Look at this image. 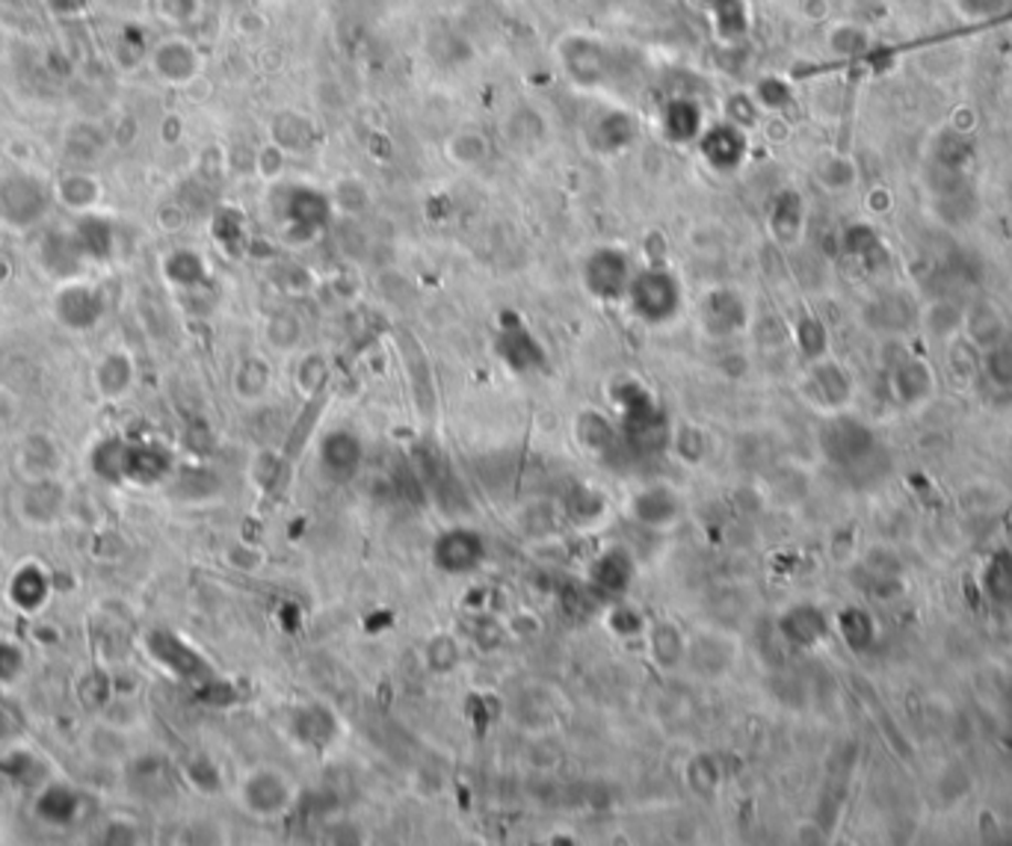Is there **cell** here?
Masks as SVG:
<instances>
[{"mask_svg": "<svg viewBox=\"0 0 1012 846\" xmlns=\"http://www.w3.org/2000/svg\"><path fill=\"white\" fill-rule=\"evenodd\" d=\"M953 7H957L959 15H966V19H992L998 12L1006 7V0H953Z\"/></svg>", "mask_w": 1012, "mask_h": 846, "instance_id": "32", "label": "cell"}, {"mask_svg": "<svg viewBox=\"0 0 1012 846\" xmlns=\"http://www.w3.org/2000/svg\"><path fill=\"white\" fill-rule=\"evenodd\" d=\"M649 652L657 660V666L663 669H672L675 663L684 657V639L678 634V627L670 625V622H657V625L649 631Z\"/></svg>", "mask_w": 1012, "mask_h": 846, "instance_id": "23", "label": "cell"}, {"mask_svg": "<svg viewBox=\"0 0 1012 846\" xmlns=\"http://www.w3.org/2000/svg\"><path fill=\"white\" fill-rule=\"evenodd\" d=\"M578 438L587 444V447H592V451H601V447H608L610 438H613V430H610V423L604 421V417L587 412L580 414Z\"/></svg>", "mask_w": 1012, "mask_h": 846, "instance_id": "28", "label": "cell"}, {"mask_svg": "<svg viewBox=\"0 0 1012 846\" xmlns=\"http://www.w3.org/2000/svg\"><path fill=\"white\" fill-rule=\"evenodd\" d=\"M675 453L682 456L684 462H699L705 456V435L696 430V426H682L678 433H675Z\"/></svg>", "mask_w": 1012, "mask_h": 846, "instance_id": "31", "label": "cell"}, {"mask_svg": "<svg viewBox=\"0 0 1012 846\" xmlns=\"http://www.w3.org/2000/svg\"><path fill=\"white\" fill-rule=\"evenodd\" d=\"M823 451L837 465H853L871 456L874 451V435L865 423L850 421V417H837L823 430Z\"/></svg>", "mask_w": 1012, "mask_h": 846, "instance_id": "2", "label": "cell"}, {"mask_svg": "<svg viewBox=\"0 0 1012 846\" xmlns=\"http://www.w3.org/2000/svg\"><path fill=\"white\" fill-rule=\"evenodd\" d=\"M920 322H924L927 335L936 338V341H953L959 331H962V326H966V311L957 308L953 303L939 299V303H932L927 311L920 314Z\"/></svg>", "mask_w": 1012, "mask_h": 846, "instance_id": "16", "label": "cell"}, {"mask_svg": "<svg viewBox=\"0 0 1012 846\" xmlns=\"http://www.w3.org/2000/svg\"><path fill=\"white\" fill-rule=\"evenodd\" d=\"M426 660H430L433 671H451L456 660H460V648H456L451 636H439L426 648Z\"/></svg>", "mask_w": 1012, "mask_h": 846, "instance_id": "30", "label": "cell"}, {"mask_svg": "<svg viewBox=\"0 0 1012 846\" xmlns=\"http://www.w3.org/2000/svg\"><path fill=\"white\" fill-rule=\"evenodd\" d=\"M589 580L599 595H610L616 599L622 592H628L631 580H634V560L625 551H608L601 553L599 560L592 562L589 569Z\"/></svg>", "mask_w": 1012, "mask_h": 846, "instance_id": "8", "label": "cell"}, {"mask_svg": "<svg viewBox=\"0 0 1012 846\" xmlns=\"http://www.w3.org/2000/svg\"><path fill=\"white\" fill-rule=\"evenodd\" d=\"M287 216H291V222L299 225V229L314 231L329 220V204H326V199H323L320 193L296 190V193L291 195V204H287Z\"/></svg>", "mask_w": 1012, "mask_h": 846, "instance_id": "21", "label": "cell"}, {"mask_svg": "<svg viewBox=\"0 0 1012 846\" xmlns=\"http://www.w3.org/2000/svg\"><path fill=\"white\" fill-rule=\"evenodd\" d=\"M628 285V258L616 248H599L587 261V287L601 299H619Z\"/></svg>", "mask_w": 1012, "mask_h": 846, "instance_id": "6", "label": "cell"}, {"mask_svg": "<svg viewBox=\"0 0 1012 846\" xmlns=\"http://www.w3.org/2000/svg\"><path fill=\"white\" fill-rule=\"evenodd\" d=\"M797 347H800V352L809 361L826 359L829 331L826 326H823V320L811 317V314L809 317H802V320L797 322Z\"/></svg>", "mask_w": 1012, "mask_h": 846, "instance_id": "24", "label": "cell"}, {"mask_svg": "<svg viewBox=\"0 0 1012 846\" xmlns=\"http://www.w3.org/2000/svg\"><path fill=\"white\" fill-rule=\"evenodd\" d=\"M500 356L513 370H530L542 364V350L539 343L527 335L525 329H506L500 338Z\"/></svg>", "mask_w": 1012, "mask_h": 846, "instance_id": "18", "label": "cell"}, {"mask_svg": "<svg viewBox=\"0 0 1012 846\" xmlns=\"http://www.w3.org/2000/svg\"><path fill=\"white\" fill-rule=\"evenodd\" d=\"M779 634L793 648H814L829 636V618L814 604H793L779 618Z\"/></svg>", "mask_w": 1012, "mask_h": 846, "instance_id": "7", "label": "cell"}, {"mask_svg": "<svg viewBox=\"0 0 1012 846\" xmlns=\"http://www.w3.org/2000/svg\"><path fill=\"white\" fill-rule=\"evenodd\" d=\"M983 592L994 604H1012V553L998 551L992 560L985 562L983 574H980Z\"/></svg>", "mask_w": 1012, "mask_h": 846, "instance_id": "19", "label": "cell"}, {"mask_svg": "<svg viewBox=\"0 0 1012 846\" xmlns=\"http://www.w3.org/2000/svg\"><path fill=\"white\" fill-rule=\"evenodd\" d=\"M243 802L252 808V814H278L291 802V787L282 775L259 773L243 787Z\"/></svg>", "mask_w": 1012, "mask_h": 846, "instance_id": "10", "label": "cell"}, {"mask_svg": "<svg viewBox=\"0 0 1012 846\" xmlns=\"http://www.w3.org/2000/svg\"><path fill=\"white\" fill-rule=\"evenodd\" d=\"M610 627L622 636H634L643 631V616L636 613L634 607H625V604H619L613 613H610Z\"/></svg>", "mask_w": 1012, "mask_h": 846, "instance_id": "33", "label": "cell"}, {"mask_svg": "<svg viewBox=\"0 0 1012 846\" xmlns=\"http://www.w3.org/2000/svg\"><path fill=\"white\" fill-rule=\"evenodd\" d=\"M962 331L968 335V341L977 350H985V347H992V343L1003 341L1006 338V326H1003V317L998 314L992 303H977L971 305L966 311V326Z\"/></svg>", "mask_w": 1012, "mask_h": 846, "instance_id": "12", "label": "cell"}, {"mask_svg": "<svg viewBox=\"0 0 1012 846\" xmlns=\"http://www.w3.org/2000/svg\"><path fill=\"white\" fill-rule=\"evenodd\" d=\"M809 391L814 396V403H820L829 412H837L853 396V377L837 361H811Z\"/></svg>", "mask_w": 1012, "mask_h": 846, "instance_id": "5", "label": "cell"}, {"mask_svg": "<svg viewBox=\"0 0 1012 846\" xmlns=\"http://www.w3.org/2000/svg\"><path fill=\"white\" fill-rule=\"evenodd\" d=\"M837 631H841V639L847 643L850 652L856 654L871 652L876 643L874 618H871V613L862 607L841 610V616H837Z\"/></svg>", "mask_w": 1012, "mask_h": 846, "instance_id": "14", "label": "cell"}, {"mask_svg": "<svg viewBox=\"0 0 1012 846\" xmlns=\"http://www.w3.org/2000/svg\"><path fill=\"white\" fill-rule=\"evenodd\" d=\"M628 296H631V308L636 311V317H643L645 322L670 320L678 311V303H682L678 282L670 273H661V269L636 276L628 285Z\"/></svg>", "mask_w": 1012, "mask_h": 846, "instance_id": "1", "label": "cell"}, {"mask_svg": "<svg viewBox=\"0 0 1012 846\" xmlns=\"http://www.w3.org/2000/svg\"><path fill=\"white\" fill-rule=\"evenodd\" d=\"M980 370H983L985 382H989L994 391H1012V341L1010 338H1003V341L980 350Z\"/></svg>", "mask_w": 1012, "mask_h": 846, "instance_id": "17", "label": "cell"}, {"mask_svg": "<svg viewBox=\"0 0 1012 846\" xmlns=\"http://www.w3.org/2000/svg\"><path fill=\"white\" fill-rule=\"evenodd\" d=\"M802 199L797 193H782L776 199L773 213H770V222H773V234L782 243H793V240L800 237L802 229Z\"/></svg>", "mask_w": 1012, "mask_h": 846, "instance_id": "22", "label": "cell"}, {"mask_svg": "<svg viewBox=\"0 0 1012 846\" xmlns=\"http://www.w3.org/2000/svg\"><path fill=\"white\" fill-rule=\"evenodd\" d=\"M936 391V373L918 356H906L892 368V394L906 409L927 403Z\"/></svg>", "mask_w": 1012, "mask_h": 846, "instance_id": "3", "label": "cell"}, {"mask_svg": "<svg viewBox=\"0 0 1012 846\" xmlns=\"http://www.w3.org/2000/svg\"><path fill=\"white\" fill-rule=\"evenodd\" d=\"M323 468L335 479H350L361 465V442L352 433H331L320 444Z\"/></svg>", "mask_w": 1012, "mask_h": 846, "instance_id": "9", "label": "cell"}, {"mask_svg": "<svg viewBox=\"0 0 1012 846\" xmlns=\"http://www.w3.org/2000/svg\"><path fill=\"white\" fill-rule=\"evenodd\" d=\"M291 731L299 737V743L305 745H329L338 734V719L331 713L329 708H323V705H308V708L296 710L294 722H291Z\"/></svg>", "mask_w": 1012, "mask_h": 846, "instance_id": "11", "label": "cell"}, {"mask_svg": "<svg viewBox=\"0 0 1012 846\" xmlns=\"http://www.w3.org/2000/svg\"><path fill=\"white\" fill-rule=\"evenodd\" d=\"M666 130H670L675 139H693L699 134V107H693L687 102L672 104L670 113H666Z\"/></svg>", "mask_w": 1012, "mask_h": 846, "instance_id": "25", "label": "cell"}, {"mask_svg": "<svg viewBox=\"0 0 1012 846\" xmlns=\"http://www.w3.org/2000/svg\"><path fill=\"white\" fill-rule=\"evenodd\" d=\"M483 551L486 548H483V539L477 533H471V530H447L435 542L433 560L447 574H465V571H474L483 562Z\"/></svg>", "mask_w": 1012, "mask_h": 846, "instance_id": "4", "label": "cell"}, {"mask_svg": "<svg viewBox=\"0 0 1012 846\" xmlns=\"http://www.w3.org/2000/svg\"><path fill=\"white\" fill-rule=\"evenodd\" d=\"M746 305L744 299L731 290H717L708 303V326L714 335H731V331L744 329Z\"/></svg>", "mask_w": 1012, "mask_h": 846, "instance_id": "15", "label": "cell"}, {"mask_svg": "<svg viewBox=\"0 0 1012 846\" xmlns=\"http://www.w3.org/2000/svg\"><path fill=\"white\" fill-rule=\"evenodd\" d=\"M634 516L645 527H666L678 516V497L666 486H652L634 497Z\"/></svg>", "mask_w": 1012, "mask_h": 846, "instance_id": "13", "label": "cell"}, {"mask_svg": "<svg viewBox=\"0 0 1012 846\" xmlns=\"http://www.w3.org/2000/svg\"><path fill=\"white\" fill-rule=\"evenodd\" d=\"M702 148H705V155H708L710 163L719 166V169H731V166L740 163V157H744L746 151V142L744 137H740V130L714 128L708 137H705V146Z\"/></svg>", "mask_w": 1012, "mask_h": 846, "instance_id": "20", "label": "cell"}, {"mask_svg": "<svg viewBox=\"0 0 1012 846\" xmlns=\"http://www.w3.org/2000/svg\"><path fill=\"white\" fill-rule=\"evenodd\" d=\"M820 181L829 190H850V187L856 184V166L847 157H832L823 163V172H820Z\"/></svg>", "mask_w": 1012, "mask_h": 846, "instance_id": "29", "label": "cell"}, {"mask_svg": "<svg viewBox=\"0 0 1012 846\" xmlns=\"http://www.w3.org/2000/svg\"><path fill=\"white\" fill-rule=\"evenodd\" d=\"M687 782L696 793L702 796H708V793L717 791L719 784V766L710 761L708 754H699V758H693L691 766H687Z\"/></svg>", "mask_w": 1012, "mask_h": 846, "instance_id": "27", "label": "cell"}, {"mask_svg": "<svg viewBox=\"0 0 1012 846\" xmlns=\"http://www.w3.org/2000/svg\"><path fill=\"white\" fill-rule=\"evenodd\" d=\"M829 45H832L835 54L856 56L871 47V36H867L858 24H841V28L832 30V42H829Z\"/></svg>", "mask_w": 1012, "mask_h": 846, "instance_id": "26", "label": "cell"}]
</instances>
